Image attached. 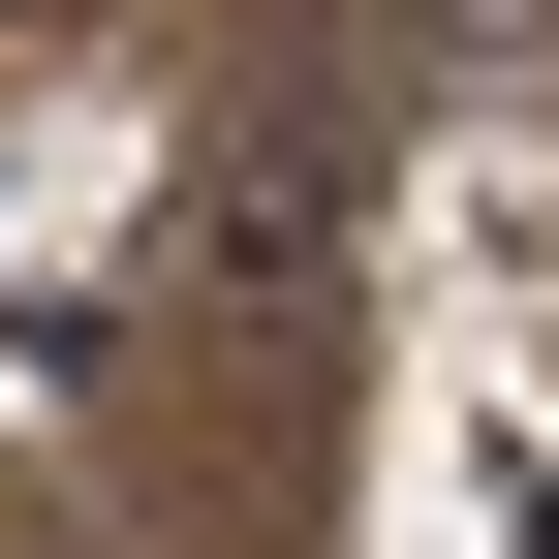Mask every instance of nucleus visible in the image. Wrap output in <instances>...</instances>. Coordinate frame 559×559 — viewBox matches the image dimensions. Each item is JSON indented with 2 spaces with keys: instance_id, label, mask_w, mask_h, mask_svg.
I'll use <instances>...</instances> for the list:
<instances>
[{
  "instance_id": "nucleus-1",
  "label": "nucleus",
  "mask_w": 559,
  "mask_h": 559,
  "mask_svg": "<svg viewBox=\"0 0 559 559\" xmlns=\"http://www.w3.org/2000/svg\"><path fill=\"white\" fill-rule=\"evenodd\" d=\"M218 249L280 280V311H311V280H342V156H311V124H249V187H218Z\"/></svg>"
},
{
  "instance_id": "nucleus-2",
  "label": "nucleus",
  "mask_w": 559,
  "mask_h": 559,
  "mask_svg": "<svg viewBox=\"0 0 559 559\" xmlns=\"http://www.w3.org/2000/svg\"><path fill=\"white\" fill-rule=\"evenodd\" d=\"M404 32H528V0H404Z\"/></svg>"
}]
</instances>
